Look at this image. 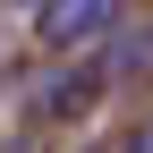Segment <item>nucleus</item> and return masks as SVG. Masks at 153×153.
Wrapping results in <instances>:
<instances>
[{
	"label": "nucleus",
	"mask_w": 153,
	"mask_h": 153,
	"mask_svg": "<svg viewBox=\"0 0 153 153\" xmlns=\"http://www.w3.org/2000/svg\"><path fill=\"white\" fill-rule=\"evenodd\" d=\"M128 153H153V119H145V128H136V136H128Z\"/></svg>",
	"instance_id": "obj_3"
},
{
	"label": "nucleus",
	"mask_w": 153,
	"mask_h": 153,
	"mask_svg": "<svg viewBox=\"0 0 153 153\" xmlns=\"http://www.w3.org/2000/svg\"><path fill=\"white\" fill-rule=\"evenodd\" d=\"M111 26H119V0H34V34H43V51L102 43Z\"/></svg>",
	"instance_id": "obj_1"
},
{
	"label": "nucleus",
	"mask_w": 153,
	"mask_h": 153,
	"mask_svg": "<svg viewBox=\"0 0 153 153\" xmlns=\"http://www.w3.org/2000/svg\"><path fill=\"white\" fill-rule=\"evenodd\" d=\"M102 76H119V85H153V17H136V26H128L119 43H111Z\"/></svg>",
	"instance_id": "obj_2"
}]
</instances>
